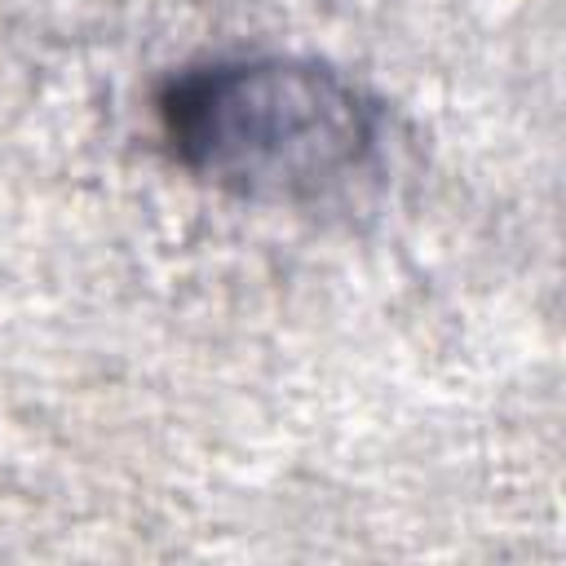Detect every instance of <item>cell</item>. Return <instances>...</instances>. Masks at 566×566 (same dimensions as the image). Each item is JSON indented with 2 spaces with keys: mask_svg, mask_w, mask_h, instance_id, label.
<instances>
[{
  "mask_svg": "<svg viewBox=\"0 0 566 566\" xmlns=\"http://www.w3.org/2000/svg\"><path fill=\"white\" fill-rule=\"evenodd\" d=\"M172 159L252 203H323L380 164L385 115L349 75L287 53H234L168 75L155 97Z\"/></svg>",
  "mask_w": 566,
  "mask_h": 566,
  "instance_id": "6da1fadb",
  "label": "cell"
}]
</instances>
